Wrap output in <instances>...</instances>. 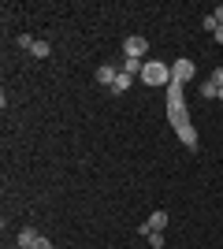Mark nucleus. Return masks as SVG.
<instances>
[{
  "mask_svg": "<svg viewBox=\"0 0 223 249\" xmlns=\"http://www.w3.org/2000/svg\"><path fill=\"white\" fill-rule=\"evenodd\" d=\"M141 82L145 86H171V67L160 60H149L145 67H141Z\"/></svg>",
  "mask_w": 223,
  "mask_h": 249,
  "instance_id": "obj_1",
  "label": "nucleus"
},
{
  "mask_svg": "<svg viewBox=\"0 0 223 249\" xmlns=\"http://www.w3.org/2000/svg\"><path fill=\"white\" fill-rule=\"evenodd\" d=\"M123 52H127V60H145L149 41L141 37V34H134V37H127V41H123Z\"/></svg>",
  "mask_w": 223,
  "mask_h": 249,
  "instance_id": "obj_2",
  "label": "nucleus"
},
{
  "mask_svg": "<svg viewBox=\"0 0 223 249\" xmlns=\"http://www.w3.org/2000/svg\"><path fill=\"white\" fill-rule=\"evenodd\" d=\"M193 71H197V67H193V60H186V56H182V60L171 63V82H190Z\"/></svg>",
  "mask_w": 223,
  "mask_h": 249,
  "instance_id": "obj_3",
  "label": "nucleus"
},
{
  "mask_svg": "<svg viewBox=\"0 0 223 249\" xmlns=\"http://www.w3.org/2000/svg\"><path fill=\"white\" fill-rule=\"evenodd\" d=\"M164 227H168V212H164V208H156V212H153V216L145 219L141 234H153V231H164Z\"/></svg>",
  "mask_w": 223,
  "mask_h": 249,
  "instance_id": "obj_4",
  "label": "nucleus"
},
{
  "mask_svg": "<svg viewBox=\"0 0 223 249\" xmlns=\"http://www.w3.org/2000/svg\"><path fill=\"white\" fill-rule=\"evenodd\" d=\"M116 78H119L116 67H97V82H101V86H108V89H112V82H116Z\"/></svg>",
  "mask_w": 223,
  "mask_h": 249,
  "instance_id": "obj_5",
  "label": "nucleus"
},
{
  "mask_svg": "<svg viewBox=\"0 0 223 249\" xmlns=\"http://www.w3.org/2000/svg\"><path fill=\"white\" fill-rule=\"evenodd\" d=\"M37 238H41V234H37L34 227H22V231H19V246H22V249H34V242H37Z\"/></svg>",
  "mask_w": 223,
  "mask_h": 249,
  "instance_id": "obj_6",
  "label": "nucleus"
},
{
  "mask_svg": "<svg viewBox=\"0 0 223 249\" xmlns=\"http://www.w3.org/2000/svg\"><path fill=\"white\" fill-rule=\"evenodd\" d=\"M130 82H134V78H130L127 71H119V78L112 82V93H127V89H130Z\"/></svg>",
  "mask_w": 223,
  "mask_h": 249,
  "instance_id": "obj_7",
  "label": "nucleus"
},
{
  "mask_svg": "<svg viewBox=\"0 0 223 249\" xmlns=\"http://www.w3.org/2000/svg\"><path fill=\"white\" fill-rule=\"evenodd\" d=\"M34 56H37V60H49V56H52V45H49V41H34Z\"/></svg>",
  "mask_w": 223,
  "mask_h": 249,
  "instance_id": "obj_8",
  "label": "nucleus"
},
{
  "mask_svg": "<svg viewBox=\"0 0 223 249\" xmlns=\"http://www.w3.org/2000/svg\"><path fill=\"white\" fill-rule=\"evenodd\" d=\"M179 138L186 142V149H197V134H193V126H182V130H179Z\"/></svg>",
  "mask_w": 223,
  "mask_h": 249,
  "instance_id": "obj_9",
  "label": "nucleus"
},
{
  "mask_svg": "<svg viewBox=\"0 0 223 249\" xmlns=\"http://www.w3.org/2000/svg\"><path fill=\"white\" fill-rule=\"evenodd\" d=\"M145 238H149L153 249H164V231H153V234H145Z\"/></svg>",
  "mask_w": 223,
  "mask_h": 249,
  "instance_id": "obj_10",
  "label": "nucleus"
},
{
  "mask_svg": "<svg viewBox=\"0 0 223 249\" xmlns=\"http://www.w3.org/2000/svg\"><path fill=\"white\" fill-rule=\"evenodd\" d=\"M34 249H52V242H49V238H45V234H41V238L34 242Z\"/></svg>",
  "mask_w": 223,
  "mask_h": 249,
  "instance_id": "obj_11",
  "label": "nucleus"
},
{
  "mask_svg": "<svg viewBox=\"0 0 223 249\" xmlns=\"http://www.w3.org/2000/svg\"><path fill=\"white\" fill-rule=\"evenodd\" d=\"M212 82H216V86H223V67H216V74H212Z\"/></svg>",
  "mask_w": 223,
  "mask_h": 249,
  "instance_id": "obj_12",
  "label": "nucleus"
},
{
  "mask_svg": "<svg viewBox=\"0 0 223 249\" xmlns=\"http://www.w3.org/2000/svg\"><path fill=\"white\" fill-rule=\"evenodd\" d=\"M216 41H220V45H223V26H216Z\"/></svg>",
  "mask_w": 223,
  "mask_h": 249,
  "instance_id": "obj_13",
  "label": "nucleus"
},
{
  "mask_svg": "<svg viewBox=\"0 0 223 249\" xmlns=\"http://www.w3.org/2000/svg\"><path fill=\"white\" fill-rule=\"evenodd\" d=\"M216 97H220V101H223V86H216Z\"/></svg>",
  "mask_w": 223,
  "mask_h": 249,
  "instance_id": "obj_14",
  "label": "nucleus"
},
{
  "mask_svg": "<svg viewBox=\"0 0 223 249\" xmlns=\"http://www.w3.org/2000/svg\"><path fill=\"white\" fill-rule=\"evenodd\" d=\"M19 249H22V246H19Z\"/></svg>",
  "mask_w": 223,
  "mask_h": 249,
  "instance_id": "obj_15",
  "label": "nucleus"
}]
</instances>
